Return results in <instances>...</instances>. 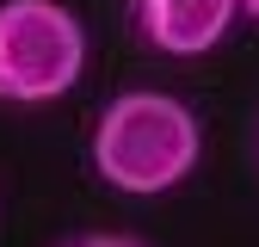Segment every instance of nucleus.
<instances>
[{"label":"nucleus","instance_id":"f257e3e1","mask_svg":"<svg viewBox=\"0 0 259 247\" xmlns=\"http://www.w3.org/2000/svg\"><path fill=\"white\" fill-rule=\"evenodd\" d=\"M204 124L185 99L160 87L111 93L93 117V173L123 198H160L198 173Z\"/></svg>","mask_w":259,"mask_h":247},{"label":"nucleus","instance_id":"f03ea898","mask_svg":"<svg viewBox=\"0 0 259 247\" xmlns=\"http://www.w3.org/2000/svg\"><path fill=\"white\" fill-rule=\"evenodd\" d=\"M87 74V25L62 0H0V105H56Z\"/></svg>","mask_w":259,"mask_h":247},{"label":"nucleus","instance_id":"7ed1b4c3","mask_svg":"<svg viewBox=\"0 0 259 247\" xmlns=\"http://www.w3.org/2000/svg\"><path fill=\"white\" fill-rule=\"evenodd\" d=\"M241 0H130L136 37L160 56H210L235 31Z\"/></svg>","mask_w":259,"mask_h":247},{"label":"nucleus","instance_id":"20e7f679","mask_svg":"<svg viewBox=\"0 0 259 247\" xmlns=\"http://www.w3.org/2000/svg\"><path fill=\"white\" fill-rule=\"evenodd\" d=\"M62 247H148V241H136V235H74Z\"/></svg>","mask_w":259,"mask_h":247},{"label":"nucleus","instance_id":"39448f33","mask_svg":"<svg viewBox=\"0 0 259 247\" xmlns=\"http://www.w3.org/2000/svg\"><path fill=\"white\" fill-rule=\"evenodd\" d=\"M241 19H253V25H259V0H241Z\"/></svg>","mask_w":259,"mask_h":247}]
</instances>
